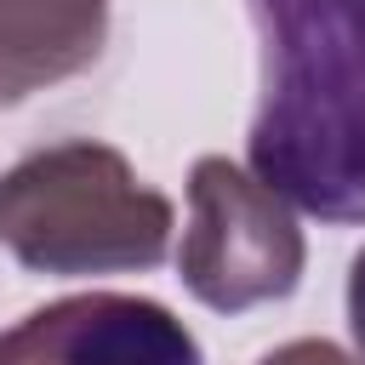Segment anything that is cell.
<instances>
[{"label":"cell","mask_w":365,"mask_h":365,"mask_svg":"<svg viewBox=\"0 0 365 365\" xmlns=\"http://www.w3.org/2000/svg\"><path fill=\"white\" fill-rule=\"evenodd\" d=\"M0 245L57 279L154 268L171 251V200L108 143H51L0 177Z\"/></svg>","instance_id":"2"},{"label":"cell","mask_w":365,"mask_h":365,"mask_svg":"<svg viewBox=\"0 0 365 365\" xmlns=\"http://www.w3.org/2000/svg\"><path fill=\"white\" fill-rule=\"evenodd\" d=\"M262 34L251 171L319 222H365V0H245Z\"/></svg>","instance_id":"1"},{"label":"cell","mask_w":365,"mask_h":365,"mask_svg":"<svg viewBox=\"0 0 365 365\" xmlns=\"http://www.w3.org/2000/svg\"><path fill=\"white\" fill-rule=\"evenodd\" d=\"M108 40V0H0V108L80 74Z\"/></svg>","instance_id":"5"},{"label":"cell","mask_w":365,"mask_h":365,"mask_svg":"<svg viewBox=\"0 0 365 365\" xmlns=\"http://www.w3.org/2000/svg\"><path fill=\"white\" fill-rule=\"evenodd\" d=\"M0 365H205L188 325L120 291L63 297L0 331Z\"/></svg>","instance_id":"4"},{"label":"cell","mask_w":365,"mask_h":365,"mask_svg":"<svg viewBox=\"0 0 365 365\" xmlns=\"http://www.w3.org/2000/svg\"><path fill=\"white\" fill-rule=\"evenodd\" d=\"M348 331H354V348L365 359V245H359V257L348 268Z\"/></svg>","instance_id":"7"},{"label":"cell","mask_w":365,"mask_h":365,"mask_svg":"<svg viewBox=\"0 0 365 365\" xmlns=\"http://www.w3.org/2000/svg\"><path fill=\"white\" fill-rule=\"evenodd\" d=\"M177 274L188 297L217 314H245L257 302L291 297L302 279V228L291 217V200L222 154L194 160Z\"/></svg>","instance_id":"3"},{"label":"cell","mask_w":365,"mask_h":365,"mask_svg":"<svg viewBox=\"0 0 365 365\" xmlns=\"http://www.w3.org/2000/svg\"><path fill=\"white\" fill-rule=\"evenodd\" d=\"M262 365H365V359H348L336 342H285V348H274V354H262Z\"/></svg>","instance_id":"6"}]
</instances>
